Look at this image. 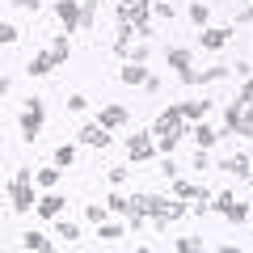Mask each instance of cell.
I'll list each match as a JSON object with an SVG mask.
<instances>
[{
  "label": "cell",
  "instance_id": "obj_1",
  "mask_svg": "<svg viewBox=\"0 0 253 253\" xmlns=\"http://www.w3.org/2000/svg\"><path fill=\"white\" fill-rule=\"evenodd\" d=\"M17 123H21V139H26V144H34V139L42 135V123H46V106H42V97H26V101H21Z\"/></svg>",
  "mask_w": 253,
  "mask_h": 253
},
{
  "label": "cell",
  "instance_id": "obj_2",
  "mask_svg": "<svg viewBox=\"0 0 253 253\" xmlns=\"http://www.w3.org/2000/svg\"><path fill=\"white\" fill-rule=\"evenodd\" d=\"M9 207L17 211H30V207H38V199H34V173L30 169H17V177L9 181Z\"/></svg>",
  "mask_w": 253,
  "mask_h": 253
},
{
  "label": "cell",
  "instance_id": "obj_3",
  "mask_svg": "<svg viewBox=\"0 0 253 253\" xmlns=\"http://www.w3.org/2000/svg\"><path fill=\"white\" fill-rule=\"evenodd\" d=\"M156 152H161V148H156V135H152V131H139V135L126 139V161H135V165L152 161Z\"/></svg>",
  "mask_w": 253,
  "mask_h": 253
},
{
  "label": "cell",
  "instance_id": "obj_4",
  "mask_svg": "<svg viewBox=\"0 0 253 253\" xmlns=\"http://www.w3.org/2000/svg\"><path fill=\"white\" fill-rule=\"evenodd\" d=\"M51 9L63 21V34H76L81 30V0H51Z\"/></svg>",
  "mask_w": 253,
  "mask_h": 253
},
{
  "label": "cell",
  "instance_id": "obj_5",
  "mask_svg": "<svg viewBox=\"0 0 253 253\" xmlns=\"http://www.w3.org/2000/svg\"><path fill=\"white\" fill-rule=\"evenodd\" d=\"M76 139H81L84 148H110V144H114V131L101 126V123H84L81 131H76Z\"/></svg>",
  "mask_w": 253,
  "mask_h": 253
},
{
  "label": "cell",
  "instance_id": "obj_6",
  "mask_svg": "<svg viewBox=\"0 0 253 253\" xmlns=\"http://www.w3.org/2000/svg\"><path fill=\"white\" fill-rule=\"evenodd\" d=\"M173 194H177V199H186V203H199V199H211V190L207 186H194V181H186L177 173V177H173Z\"/></svg>",
  "mask_w": 253,
  "mask_h": 253
},
{
  "label": "cell",
  "instance_id": "obj_7",
  "mask_svg": "<svg viewBox=\"0 0 253 253\" xmlns=\"http://www.w3.org/2000/svg\"><path fill=\"white\" fill-rule=\"evenodd\" d=\"M165 59H169V68L181 76V81L194 72V63H190V51H186V46H169V51H165Z\"/></svg>",
  "mask_w": 253,
  "mask_h": 253
},
{
  "label": "cell",
  "instance_id": "obj_8",
  "mask_svg": "<svg viewBox=\"0 0 253 253\" xmlns=\"http://www.w3.org/2000/svg\"><path fill=\"white\" fill-rule=\"evenodd\" d=\"M241 118H245V101H228L224 126H219V139H224V135H236V131H241Z\"/></svg>",
  "mask_w": 253,
  "mask_h": 253
},
{
  "label": "cell",
  "instance_id": "obj_9",
  "mask_svg": "<svg viewBox=\"0 0 253 253\" xmlns=\"http://www.w3.org/2000/svg\"><path fill=\"white\" fill-rule=\"evenodd\" d=\"M63 207H68V199H63V194H55V190H46L42 199H38V207H34V211H38L42 219H55Z\"/></svg>",
  "mask_w": 253,
  "mask_h": 253
},
{
  "label": "cell",
  "instance_id": "obj_10",
  "mask_svg": "<svg viewBox=\"0 0 253 253\" xmlns=\"http://www.w3.org/2000/svg\"><path fill=\"white\" fill-rule=\"evenodd\" d=\"M228 38H232V30H224V26H207L199 42L207 46V51H224V46H228Z\"/></svg>",
  "mask_w": 253,
  "mask_h": 253
},
{
  "label": "cell",
  "instance_id": "obj_11",
  "mask_svg": "<svg viewBox=\"0 0 253 253\" xmlns=\"http://www.w3.org/2000/svg\"><path fill=\"white\" fill-rule=\"evenodd\" d=\"M126 118H131V114H126V106L110 101V106L101 110V118H97V123H101V126H110V131H118V126H126Z\"/></svg>",
  "mask_w": 253,
  "mask_h": 253
},
{
  "label": "cell",
  "instance_id": "obj_12",
  "mask_svg": "<svg viewBox=\"0 0 253 253\" xmlns=\"http://www.w3.org/2000/svg\"><path fill=\"white\" fill-rule=\"evenodd\" d=\"M118 81H123V84H139V89H144V84L152 81V72H148L144 63H126V68H118Z\"/></svg>",
  "mask_w": 253,
  "mask_h": 253
},
{
  "label": "cell",
  "instance_id": "obj_13",
  "mask_svg": "<svg viewBox=\"0 0 253 253\" xmlns=\"http://www.w3.org/2000/svg\"><path fill=\"white\" fill-rule=\"evenodd\" d=\"M173 110H177V118H186V123H199V118L211 110V101H177Z\"/></svg>",
  "mask_w": 253,
  "mask_h": 253
},
{
  "label": "cell",
  "instance_id": "obj_14",
  "mask_svg": "<svg viewBox=\"0 0 253 253\" xmlns=\"http://www.w3.org/2000/svg\"><path fill=\"white\" fill-rule=\"evenodd\" d=\"M118 59H126V63H148V55H152V46L139 38V42H131V46H123V51H114Z\"/></svg>",
  "mask_w": 253,
  "mask_h": 253
},
{
  "label": "cell",
  "instance_id": "obj_15",
  "mask_svg": "<svg viewBox=\"0 0 253 253\" xmlns=\"http://www.w3.org/2000/svg\"><path fill=\"white\" fill-rule=\"evenodd\" d=\"M190 139H194L199 148H207V152H211V148L219 144V131H215V126H207V123H199L194 131H190Z\"/></svg>",
  "mask_w": 253,
  "mask_h": 253
},
{
  "label": "cell",
  "instance_id": "obj_16",
  "mask_svg": "<svg viewBox=\"0 0 253 253\" xmlns=\"http://www.w3.org/2000/svg\"><path fill=\"white\" fill-rule=\"evenodd\" d=\"M219 169L236 173V177H249V173H253V161H249V156H241V152H236V156H224V161H219Z\"/></svg>",
  "mask_w": 253,
  "mask_h": 253
},
{
  "label": "cell",
  "instance_id": "obj_17",
  "mask_svg": "<svg viewBox=\"0 0 253 253\" xmlns=\"http://www.w3.org/2000/svg\"><path fill=\"white\" fill-rule=\"evenodd\" d=\"M135 42V21H114V51Z\"/></svg>",
  "mask_w": 253,
  "mask_h": 253
},
{
  "label": "cell",
  "instance_id": "obj_18",
  "mask_svg": "<svg viewBox=\"0 0 253 253\" xmlns=\"http://www.w3.org/2000/svg\"><path fill=\"white\" fill-rule=\"evenodd\" d=\"M51 68H55L51 51H42V55H34V59H30V68H26V72L34 76V81H42V76H51Z\"/></svg>",
  "mask_w": 253,
  "mask_h": 253
},
{
  "label": "cell",
  "instance_id": "obj_19",
  "mask_svg": "<svg viewBox=\"0 0 253 253\" xmlns=\"http://www.w3.org/2000/svg\"><path fill=\"white\" fill-rule=\"evenodd\" d=\"M106 207H110V215H118V219L131 215V199H126V194H118V186H114V194L106 199Z\"/></svg>",
  "mask_w": 253,
  "mask_h": 253
},
{
  "label": "cell",
  "instance_id": "obj_20",
  "mask_svg": "<svg viewBox=\"0 0 253 253\" xmlns=\"http://www.w3.org/2000/svg\"><path fill=\"white\" fill-rule=\"evenodd\" d=\"M68 51H72V42H68V34H55V38H51V59H55V68H59V63L68 59Z\"/></svg>",
  "mask_w": 253,
  "mask_h": 253
},
{
  "label": "cell",
  "instance_id": "obj_21",
  "mask_svg": "<svg viewBox=\"0 0 253 253\" xmlns=\"http://www.w3.org/2000/svg\"><path fill=\"white\" fill-rule=\"evenodd\" d=\"M228 72H232V68H219V63H215V68H203V72H194V81H190V84H211V81H224Z\"/></svg>",
  "mask_w": 253,
  "mask_h": 253
},
{
  "label": "cell",
  "instance_id": "obj_22",
  "mask_svg": "<svg viewBox=\"0 0 253 253\" xmlns=\"http://www.w3.org/2000/svg\"><path fill=\"white\" fill-rule=\"evenodd\" d=\"M97 236L101 241H118V236H126V228L114 224V219H106V224H97Z\"/></svg>",
  "mask_w": 253,
  "mask_h": 253
},
{
  "label": "cell",
  "instance_id": "obj_23",
  "mask_svg": "<svg viewBox=\"0 0 253 253\" xmlns=\"http://www.w3.org/2000/svg\"><path fill=\"white\" fill-rule=\"evenodd\" d=\"M232 194H228V190H219V194H211V211H215V215H228V207H232Z\"/></svg>",
  "mask_w": 253,
  "mask_h": 253
},
{
  "label": "cell",
  "instance_id": "obj_24",
  "mask_svg": "<svg viewBox=\"0 0 253 253\" xmlns=\"http://www.w3.org/2000/svg\"><path fill=\"white\" fill-rule=\"evenodd\" d=\"M93 21H97V4L93 0H81V30H93Z\"/></svg>",
  "mask_w": 253,
  "mask_h": 253
},
{
  "label": "cell",
  "instance_id": "obj_25",
  "mask_svg": "<svg viewBox=\"0 0 253 253\" xmlns=\"http://www.w3.org/2000/svg\"><path fill=\"white\" fill-rule=\"evenodd\" d=\"M34 181H38L42 190H55V181H59V169H51V165H46V169H38V173H34Z\"/></svg>",
  "mask_w": 253,
  "mask_h": 253
},
{
  "label": "cell",
  "instance_id": "obj_26",
  "mask_svg": "<svg viewBox=\"0 0 253 253\" xmlns=\"http://www.w3.org/2000/svg\"><path fill=\"white\" fill-rule=\"evenodd\" d=\"M190 21H194V26H203V30H207V21H211V9H207V4H190Z\"/></svg>",
  "mask_w": 253,
  "mask_h": 253
},
{
  "label": "cell",
  "instance_id": "obj_27",
  "mask_svg": "<svg viewBox=\"0 0 253 253\" xmlns=\"http://www.w3.org/2000/svg\"><path fill=\"white\" fill-rule=\"evenodd\" d=\"M84 219H89V224H106V219H110V207H97V203H89V207H84Z\"/></svg>",
  "mask_w": 253,
  "mask_h": 253
},
{
  "label": "cell",
  "instance_id": "obj_28",
  "mask_svg": "<svg viewBox=\"0 0 253 253\" xmlns=\"http://www.w3.org/2000/svg\"><path fill=\"white\" fill-rule=\"evenodd\" d=\"M76 161V148L72 144H63V148H55V165H59V169H68V165Z\"/></svg>",
  "mask_w": 253,
  "mask_h": 253
},
{
  "label": "cell",
  "instance_id": "obj_29",
  "mask_svg": "<svg viewBox=\"0 0 253 253\" xmlns=\"http://www.w3.org/2000/svg\"><path fill=\"white\" fill-rule=\"evenodd\" d=\"M224 219H228V224H245V219H249V207H245V203H232Z\"/></svg>",
  "mask_w": 253,
  "mask_h": 253
},
{
  "label": "cell",
  "instance_id": "obj_30",
  "mask_svg": "<svg viewBox=\"0 0 253 253\" xmlns=\"http://www.w3.org/2000/svg\"><path fill=\"white\" fill-rule=\"evenodd\" d=\"M26 249H34V253L38 249H51V241H46L42 232H26Z\"/></svg>",
  "mask_w": 253,
  "mask_h": 253
},
{
  "label": "cell",
  "instance_id": "obj_31",
  "mask_svg": "<svg viewBox=\"0 0 253 253\" xmlns=\"http://www.w3.org/2000/svg\"><path fill=\"white\" fill-rule=\"evenodd\" d=\"M55 236H63V241H81V228H76V224H55Z\"/></svg>",
  "mask_w": 253,
  "mask_h": 253
},
{
  "label": "cell",
  "instance_id": "obj_32",
  "mask_svg": "<svg viewBox=\"0 0 253 253\" xmlns=\"http://www.w3.org/2000/svg\"><path fill=\"white\" fill-rule=\"evenodd\" d=\"M0 42H4V46L17 42V26H13V21H4V26H0Z\"/></svg>",
  "mask_w": 253,
  "mask_h": 253
},
{
  "label": "cell",
  "instance_id": "obj_33",
  "mask_svg": "<svg viewBox=\"0 0 253 253\" xmlns=\"http://www.w3.org/2000/svg\"><path fill=\"white\" fill-rule=\"evenodd\" d=\"M173 249L177 253H194V249H203V245L194 241V236H181V241H173Z\"/></svg>",
  "mask_w": 253,
  "mask_h": 253
},
{
  "label": "cell",
  "instance_id": "obj_34",
  "mask_svg": "<svg viewBox=\"0 0 253 253\" xmlns=\"http://www.w3.org/2000/svg\"><path fill=\"white\" fill-rule=\"evenodd\" d=\"M135 38H144V42L152 38V17H139L135 21Z\"/></svg>",
  "mask_w": 253,
  "mask_h": 253
},
{
  "label": "cell",
  "instance_id": "obj_35",
  "mask_svg": "<svg viewBox=\"0 0 253 253\" xmlns=\"http://www.w3.org/2000/svg\"><path fill=\"white\" fill-rule=\"evenodd\" d=\"M236 101H245V106H253V76H245V84H241V97Z\"/></svg>",
  "mask_w": 253,
  "mask_h": 253
},
{
  "label": "cell",
  "instance_id": "obj_36",
  "mask_svg": "<svg viewBox=\"0 0 253 253\" xmlns=\"http://www.w3.org/2000/svg\"><path fill=\"white\" fill-rule=\"evenodd\" d=\"M84 106H89V101H84V93H72V97H68V110H72V114H81Z\"/></svg>",
  "mask_w": 253,
  "mask_h": 253
},
{
  "label": "cell",
  "instance_id": "obj_37",
  "mask_svg": "<svg viewBox=\"0 0 253 253\" xmlns=\"http://www.w3.org/2000/svg\"><path fill=\"white\" fill-rule=\"evenodd\" d=\"M190 165H194V169H207V165H211V161H207V148H199V152H194V161H190Z\"/></svg>",
  "mask_w": 253,
  "mask_h": 253
},
{
  "label": "cell",
  "instance_id": "obj_38",
  "mask_svg": "<svg viewBox=\"0 0 253 253\" xmlns=\"http://www.w3.org/2000/svg\"><path fill=\"white\" fill-rule=\"evenodd\" d=\"M123 181H126V169H118V165H114V169H110V186H123Z\"/></svg>",
  "mask_w": 253,
  "mask_h": 253
},
{
  "label": "cell",
  "instance_id": "obj_39",
  "mask_svg": "<svg viewBox=\"0 0 253 253\" xmlns=\"http://www.w3.org/2000/svg\"><path fill=\"white\" fill-rule=\"evenodd\" d=\"M17 9H26V13H34V9H42V0H13Z\"/></svg>",
  "mask_w": 253,
  "mask_h": 253
},
{
  "label": "cell",
  "instance_id": "obj_40",
  "mask_svg": "<svg viewBox=\"0 0 253 253\" xmlns=\"http://www.w3.org/2000/svg\"><path fill=\"white\" fill-rule=\"evenodd\" d=\"M236 21H253V4H249V9H241V17H236Z\"/></svg>",
  "mask_w": 253,
  "mask_h": 253
},
{
  "label": "cell",
  "instance_id": "obj_41",
  "mask_svg": "<svg viewBox=\"0 0 253 253\" xmlns=\"http://www.w3.org/2000/svg\"><path fill=\"white\" fill-rule=\"evenodd\" d=\"M249 181H253V173H249Z\"/></svg>",
  "mask_w": 253,
  "mask_h": 253
}]
</instances>
